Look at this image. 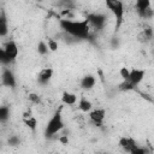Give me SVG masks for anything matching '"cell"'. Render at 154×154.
I'll use <instances>...</instances> for the list:
<instances>
[{"instance_id":"obj_13","label":"cell","mask_w":154,"mask_h":154,"mask_svg":"<svg viewBox=\"0 0 154 154\" xmlns=\"http://www.w3.org/2000/svg\"><path fill=\"white\" fill-rule=\"evenodd\" d=\"M95 83H96V78L93 75H85L84 77H82L79 84H81V88L85 90H90L91 88H94Z\"/></svg>"},{"instance_id":"obj_25","label":"cell","mask_w":154,"mask_h":154,"mask_svg":"<svg viewBox=\"0 0 154 154\" xmlns=\"http://www.w3.org/2000/svg\"><path fill=\"white\" fill-rule=\"evenodd\" d=\"M60 142H61V143H64V144H67V142H69L67 136H63V137H60Z\"/></svg>"},{"instance_id":"obj_14","label":"cell","mask_w":154,"mask_h":154,"mask_svg":"<svg viewBox=\"0 0 154 154\" xmlns=\"http://www.w3.org/2000/svg\"><path fill=\"white\" fill-rule=\"evenodd\" d=\"M61 102L64 105H69V106H72L77 102V96L76 94L73 93H70V91H64L61 94Z\"/></svg>"},{"instance_id":"obj_18","label":"cell","mask_w":154,"mask_h":154,"mask_svg":"<svg viewBox=\"0 0 154 154\" xmlns=\"http://www.w3.org/2000/svg\"><path fill=\"white\" fill-rule=\"evenodd\" d=\"M10 117V108L7 106H1L0 107V120L6 122Z\"/></svg>"},{"instance_id":"obj_15","label":"cell","mask_w":154,"mask_h":154,"mask_svg":"<svg viewBox=\"0 0 154 154\" xmlns=\"http://www.w3.org/2000/svg\"><path fill=\"white\" fill-rule=\"evenodd\" d=\"M23 122H24V124L30 129V130H35L36 129V126H37V120H36V118L34 117V116H31L30 113H24V116H23Z\"/></svg>"},{"instance_id":"obj_16","label":"cell","mask_w":154,"mask_h":154,"mask_svg":"<svg viewBox=\"0 0 154 154\" xmlns=\"http://www.w3.org/2000/svg\"><path fill=\"white\" fill-rule=\"evenodd\" d=\"M7 31H8L7 19H6L5 12L1 11V14H0V36H1V37H5V36L7 35Z\"/></svg>"},{"instance_id":"obj_22","label":"cell","mask_w":154,"mask_h":154,"mask_svg":"<svg viewBox=\"0 0 154 154\" xmlns=\"http://www.w3.org/2000/svg\"><path fill=\"white\" fill-rule=\"evenodd\" d=\"M47 45H48L49 51H52V52H54V51L58 49V42L55 40H53V38H49L48 42H47Z\"/></svg>"},{"instance_id":"obj_7","label":"cell","mask_w":154,"mask_h":154,"mask_svg":"<svg viewBox=\"0 0 154 154\" xmlns=\"http://www.w3.org/2000/svg\"><path fill=\"white\" fill-rule=\"evenodd\" d=\"M119 147H120L123 150L134 154V152H135V149L138 147V144H137V142H136L132 137L124 136V137H120V140H119Z\"/></svg>"},{"instance_id":"obj_23","label":"cell","mask_w":154,"mask_h":154,"mask_svg":"<svg viewBox=\"0 0 154 154\" xmlns=\"http://www.w3.org/2000/svg\"><path fill=\"white\" fill-rule=\"evenodd\" d=\"M8 143H10L11 146H17V144H19V138L16 137V136H12V137L8 140Z\"/></svg>"},{"instance_id":"obj_12","label":"cell","mask_w":154,"mask_h":154,"mask_svg":"<svg viewBox=\"0 0 154 154\" xmlns=\"http://www.w3.org/2000/svg\"><path fill=\"white\" fill-rule=\"evenodd\" d=\"M153 35H154L153 29L149 28V26H146V28H143V29L138 32L137 40H138V42H141V43H148L149 41H152Z\"/></svg>"},{"instance_id":"obj_1","label":"cell","mask_w":154,"mask_h":154,"mask_svg":"<svg viewBox=\"0 0 154 154\" xmlns=\"http://www.w3.org/2000/svg\"><path fill=\"white\" fill-rule=\"evenodd\" d=\"M59 25L67 35L75 38L84 40V38H88L90 35V24L87 18L83 20H71L67 18H64V19H60Z\"/></svg>"},{"instance_id":"obj_17","label":"cell","mask_w":154,"mask_h":154,"mask_svg":"<svg viewBox=\"0 0 154 154\" xmlns=\"http://www.w3.org/2000/svg\"><path fill=\"white\" fill-rule=\"evenodd\" d=\"M78 108L82 111V112H84V113H89L90 111H91V108H93V103L88 100V99H85V97H81L79 99V101H78Z\"/></svg>"},{"instance_id":"obj_5","label":"cell","mask_w":154,"mask_h":154,"mask_svg":"<svg viewBox=\"0 0 154 154\" xmlns=\"http://www.w3.org/2000/svg\"><path fill=\"white\" fill-rule=\"evenodd\" d=\"M2 51H4V53L6 54V57L8 58V60H10L11 63L17 59L18 53H19L18 45L16 43L14 40H8V41H6V43L4 45Z\"/></svg>"},{"instance_id":"obj_3","label":"cell","mask_w":154,"mask_h":154,"mask_svg":"<svg viewBox=\"0 0 154 154\" xmlns=\"http://www.w3.org/2000/svg\"><path fill=\"white\" fill-rule=\"evenodd\" d=\"M64 120H63V116L60 111H57L51 119L47 122L46 129H45V135L47 137H53L55 134H58L59 131H61L64 129Z\"/></svg>"},{"instance_id":"obj_26","label":"cell","mask_w":154,"mask_h":154,"mask_svg":"<svg viewBox=\"0 0 154 154\" xmlns=\"http://www.w3.org/2000/svg\"><path fill=\"white\" fill-rule=\"evenodd\" d=\"M35 1H42V0H35Z\"/></svg>"},{"instance_id":"obj_24","label":"cell","mask_w":154,"mask_h":154,"mask_svg":"<svg viewBox=\"0 0 154 154\" xmlns=\"http://www.w3.org/2000/svg\"><path fill=\"white\" fill-rule=\"evenodd\" d=\"M29 100H30V101H32V102H35V103L40 102V97H38L36 94H34V93H31V94L29 95Z\"/></svg>"},{"instance_id":"obj_2","label":"cell","mask_w":154,"mask_h":154,"mask_svg":"<svg viewBox=\"0 0 154 154\" xmlns=\"http://www.w3.org/2000/svg\"><path fill=\"white\" fill-rule=\"evenodd\" d=\"M105 2L108 11L116 18V31H118L124 20V13H125L124 4L122 0H105Z\"/></svg>"},{"instance_id":"obj_20","label":"cell","mask_w":154,"mask_h":154,"mask_svg":"<svg viewBox=\"0 0 154 154\" xmlns=\"http://www.w3.org/2000/svg\"><path fill=\"white\" fill-rule=\"evenodd\" d=\"M134 88H135V85L129 79H123V82L119 84V89L120 90H131Z\"/></svg>"},{"instance_id":"obj_4","label":"cell","mask_w":154,"mask_h":154,"mask_svg":"<svg viewBox=\"0 0 154 154\" xmlns=\"http://www.w3.org/2000/svg\"><path fill=\"white\" fill-rule=\"evenodd\" d=\"M135 7H136L137 14L141 18H150L154 13L152 10L150 0H136Z\"/></svg>"},{"instance_id":"obj_6","label":"cell","mask_w":154,"mask_h":154,"mask_svg":"<svg viewBox=\"0 0 154 154\" xmlns=\"http://www.w3.org/2000/svg\"><path fill=\"white\" fill-rule=\"evenodd\" d=\"M87 19H88L90 26H94L97 30L102 29L106 23V16L102 13H90L87 16Z\"/></svg>"},{"instance_id":"obj_10","label":"cell","mask_w":154,"mask_h":154,"mask_svg":"<svg viewBox=\"0 0 154 154\" xmlns=\"http://www.w3.org/2000/svg\"><path fill=\"white\" fill-rule=\"evenodd\" d=\"M144 75H146L144 70H142V69H132V70H130L129 81L134 85H137V84H140L142 82V79L144 78Z\"/></svg>"},{"instance_id":"obj_11","label":"cell","mask_w":154,"mask_h":154,"mask_svg":"<svg viewBox=\"0 0 154 154\" xmlns=\"http://www.w3.org/2000/svg\"><path fill=\"white\" fill-rule=\"evenodd\" d=\"M52 77H53V69L46 67V69H42L38 72V75H37V82L40 84L45 85V84H47L52 79Z\"/></svg>"},{"instance_id":"obj_21","label":"cell","mask_w":154,"mask_h":154,"mask_svg":"<svg viewBox=\"0 0 154 154\" xmlns=\"http://www.w3.org/2000/svg\"><path fill=\"white\" fill-rule=\"evenodd\" d=\"M119 75L123 79H129V76H130V70L128 67H122L119 70Z\"/></svg>"},{"instance_id":"obj_19","label":"cell","mask_w":154,"mask_h":154,"mask_svg":"<svg viewBox=\"0 0 154 154\" xmlns=\"http://www.w3.org/2000/svg\"><path fill=\"white\" fill-rule=\"evenodd\" d=\"M37 51H38V54H41V55L47 54V53H48V51H49L48 45H47L46 42H43V41H40V42H38V45H37Z\"/></svg>"},{"instance_id":"obj_9","label":"cell","mask_w":154,"mask_h":154,"mask_svg":"<svg viewBox=\"0 0 154 154\" xmlns=\"http://www.w3.org/2000/svg\"><path fill=\"white\" fill-rule=\"evenodd\" d=\"M1 83L6 87L10 88H14L16 87V77L13 75V72L10 69H4L2 73H1Z\"/></svg>"},{"instance_id":"obj_8","label":"cell","mask_w":154,"mask_h":154,"mask_svg":"<svg viewBox=\"0 0 154 154\" xmlns=\"http://www.w3.org/2000/svg\"><path fill=\"white\" fill-rule=\"evenodd\" d=\"M105 117H106V111L103 108H95V109H91L89 112V119L96 125V126H101L103 120H105Z\"/></svg>"}]
</instances>
